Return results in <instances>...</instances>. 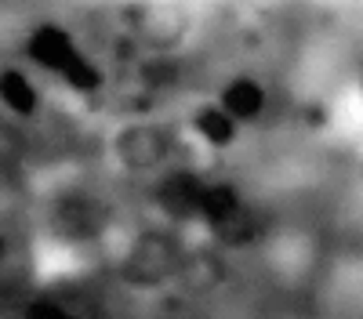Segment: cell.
Listing matches in <instances>:
<instances>
[{
    "label": "cell",
    "mask_w": 363,
    "mask_h": 319,
    "mask_svg": "<svg viewBox=\"0 0 363 319\" xmlns=\"http://www.w3.org/2000/svg\"><path fill=\"white\" fill-rule=\"evenodd\" d=\"M200 127H203V131H211V138H218V141H222V138H229V124L222 120L218 112H203V116H200Z\"/></svg>",
    "instance_id": "7a4b0ae2"
},
{
    "label": "cell",
    "mask_w": 363,
    "mask_h": 319,
    "mask_svg": "<svg viewBox=\"0 0 363 319\" xmlns=\"http://www.w3.org/2000/svg\"><path fill=\"white\" fill-rule=\"evenodd\" d=\"M8 98H11L15 109H33V91H29V83L15 73L8 76Z\"/></svg>",
    "instance_id": "6da1fadb"
}]
</instances>
